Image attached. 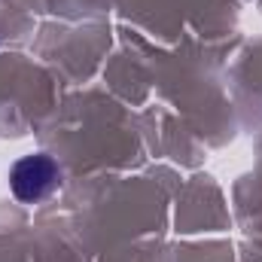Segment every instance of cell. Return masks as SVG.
Listing matches in <instances>:
<instances>
[{
	"label": "cell",
	"mask_w": 262,
	"mask_h": 262,
	"mask_svg": "<svg viewBox=\"0 0 262 262\" xmlns=\"http://www.w3.org/2000/svg\"><path fill=\"white\" fill-rule=\"evenodd\" d=\"M58 183H61V171H58L55 159L46 152L21 156L9 168V189L21 204H37V201L49 198L58 189Z\"/></svg>",
	"instance_id": "obj_1"
}]
</instances>
